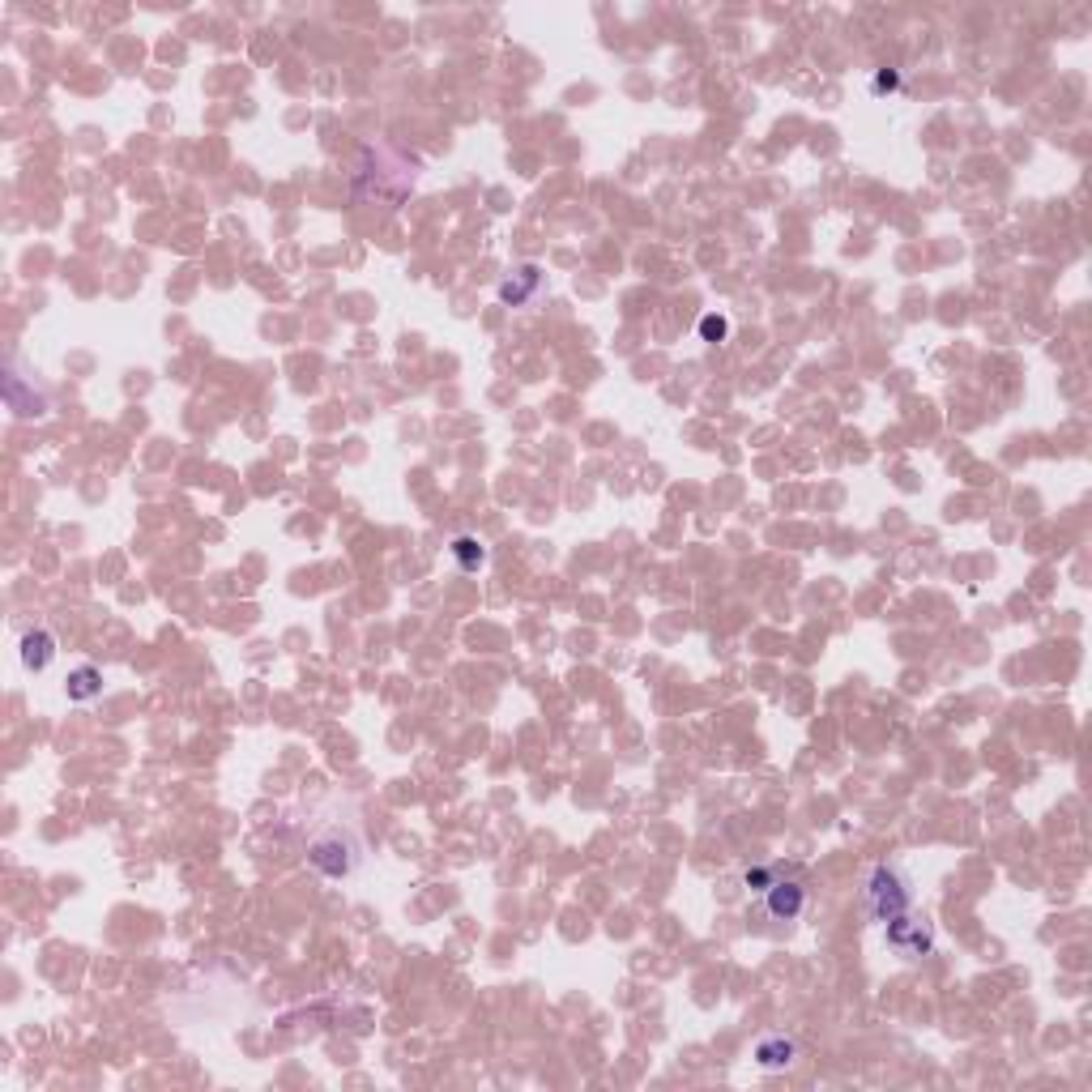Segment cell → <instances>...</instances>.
I'll return each instance as SVG.
<instances>
[{
    "label": "cell",
    "instance_id": "6da1fadb",
    "mask_svg": "<svg viewBox=\"0 0 1092 1092\" xmlns=\"http://www.w3.org/2000/svg\"><path fill=\"white\" fill-rule=\"evenodd\" d=\"M866 909L880 926H888L897 917L913 913V892H909V883L892 866H875L866 880Z\"/></svg>",
    "mask_w": 1092,
    "mask_h": 1092
},
{
    "label": "cell",
    "instance_id": "7a4b0ae2",
    "mask_svg": "<svg viewBox=\"0 0 1092 1092\" xmlns=\"http://www.w3.org/2000/svg\"><path fill=\"white\" fill-rule=\"evenodd\" d=\"M307 862H312V870L324 875V880H346L354 870V862H359V845L342 833H324L307 845Z\"/></svg>",
    "mask_w": 1092,
    "mask_h": 1092
},
{
    "label": "cell",
    "instance_id": "3957f363",
    "mask_svg": "<svg viewBox=\"0 0 1092 1092\" xmlns=\"http://www.w3.org/2000/svg\"><path fill=\"white\" fill-rule=\"evenodd\" d=\"M764 909H769V917H777V922H794L806 909V888L794 880H772V888L764 892Z\"/></svg>",
    "mask_w": 1092,
    "mask_h": 1092
},
{
    "label": "cell",
    "instance_id": "277c9868",
    "mask_svg": "<svg viewBox=\"0 0 1092 1092\" xmlns=\"http://www.w3.org/2000/svg\"><path fill=\"white\" fill-rule=\"evenodd\" d=\"M52 658H56V636L47 628H35L22 636V666L35 670V675H43L47 666H52Z\"/></svg>",
    "mask_w": 1092,
    "mask_h": 1092
},
{
    "label": "cell",
    "instance_id": "5b68a950",
    "mask_svg": "<svg viewBox=\"0 0 1092 1092\" xmlns=\"http://www.w3.org/2000/svg\"><path fill=\"white\" fill-rule=\"evenodd\" d=\"M798 1054V1046L789 1041V1037H764L756 1046V1063L764 1067V1071H781V1067H789Z\"/></svg>",
    "mask_w": 1092,
    "mask_h": 1092
},
{
    "label": "cell",
    "instance_id": "8992f818",
    "mask_svg": "<svg viewBox=\"0 0 1092 1092\" xmlns=\"http://www.w3.org/2000/svg\"><path fill=\"white\" fill-rule=\"evenodd\" d=\"M538 282H542V278H538V265H521L508 282H500V299H504V304H525V299L538 290Z\"/></svg>",
    "mask_w": 1092,
    "mask_h": 1092
},
{
    "label": "cell",
    "instance_id": "52a82bcc",
    "mask_svg": "<svg viewBox=\"0 0 1092 1092\" xmlns=\"http://www.w3.org/2000/svg\"><path fill=\"white\" fill-rule=\"evenodd\" d=\"M65 692H69V700H94V695L102 692V675L94 666L73 670V675H69V683H65Z\"/></svg>",
    "mask_w": 1092,
    "mask_h": 1092
},
{
    "label": "cell",
    "instance_id": "ba28073f",
    "mask_svg": "<svg viewBox=\"0 0 1092 1092\" xmlns=\"http://www.w3.org/2000/svg\"><path fill=\"white\" fill-rule=\"evenodd\" d=\"M453 559L465 568V572H478V568L487 564V546H482L474 534H461V538H453Z\"/></svg>",
    "mask_w": 1092,
    "mask_h": 1092
},
{
    "label": "cell",
    "instance_id": "9c48e42d",
    "mask_svg": "<svg viewBox=\"0 0 1092 1092\" xmlns=\"http://www.w3.org/2000/svg\"><path fill=\"white\" fill-rule=\"evenodd\" d=\"M725 334H730V320H725V316L709 312L700 320V337H704V342H725Z\"/></svg>",
    "mask_w": 1092,
    "mask_h": 1092
},
{
    "label": "cell",
    "instance_id": "30bf717a",
    "mask_svg": "<svg viewBox=\"0 0 1092 1092\" xmlns=\"http://www.w3.org/2000/svg\"><path fill=\"white\" fill-rule=\"evenodd\" d=\"M772 880H777V875H772L769 866H747V870H742V883H747L751 892H769Z\"/></svg>",
    "mask_w": 1092,
    "mask_h": 1092
},
{
    "label": "cell",
    "instance_id": "8fae6325",
    "mask_svg": "<svg viewBox=\"0 0 1092 1092\" xmlns=\"http://www.w3.org/2000/svg\"><path fill=\"white\" fill-rule=\"evenodd\" d=\"M870 86H875V94H892V90H900V73H892V69H880Z\"/></svg>",
    "mask_w": 1092,
    "mask_h": 1092
}]
</instances>
